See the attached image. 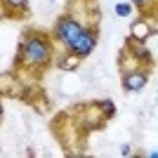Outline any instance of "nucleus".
Returning a JSON list of instances; mask_svg holds the SVG:
<instances>
[{
	"label": "nucleus",
	"instance_id": "nucleus-1",
	"mask_svg": "<svg viewBox=\"0 0 158 158\" xmlns=\"http://www.w3.org/2000/svg\"><path fill=\"white\" fill-rule=\"evenodd\" d=\"M57 35H59V40L64 43V45L73 47L76 43H78V38L83 35V28H80L78 21L69 19V17H61L59 24H57Z\"/></svg>",
	"mask_w": 158,
	"mask_h": 158
},
{
	"label": "nucleus",
	"instance_id": "nucleus-2",
	"mask_svg": "<svg viewBox=\"0 0 158 158\" xmlns=\"http://www.w3.org/2000/svg\"><path fill=\"white\" fill-rule=\"evenodd\" d=\"M24 54H26V59L31 64H43V61L50 59V47L43 38H28L26 45H24Z\"/></svg>",
	"mask_w": 158,
	"mask_h": 158
},
{
	"label": "nucleus",
	"instance_id": "nucleus-3",
	"mask_svg": "<svg viewBox=\"0 0 158 158\" xmlns=\"http://www.w3.org/2000/svg\"><path fill=\"white\" fill-rule=\"evenodd\" d=\"M146 80H149V76H146L144 71H135V73H127L125 76L123 85H125V90H130V92H139V90L146 85Z\"/></svg>",
	"mask_w": 158,
	"mask_h": 158
},
{
	"label": "nucleus",
	"instance_id": "nucleus-4",
	"mask_svg": "<svg viewBox=\"0 0 158 158\" xmlns=\"http://www.w3.org/2000/svg\"><path fill=\"white\" fill-rule=\"evenodd\" d=\"M71 50L78 54V57H85V54H90V52L94 50V38H92V33L83 31V35L78 38V43H76Z\"/></svg>",
	"mask_w": 158,
	"mask_h": 158
},
{
	"label": "nucleus",
	"instance_id": "nucleus-5",
	"mask_svg": "<svg viewBox=\"0 0 158 158\" xmlns=\"http://www.w3.org/2000/svg\"><path fill=\"white\" fill-rule=\"evenodd\" d=\"M116 12H118L120 17H127V14L132 12V7L130 5H118V7H116Z\"/></svg>",
	"mask_w": 158,
	"mask_h": 158
},
{
	"label": "nucleus",
	"instance_id": "nucleus-6",
	"mask_svg": "<svg viewBox=\"0 0 158 158\" xmlns=\"http://www.w3.org/2000/svg\"><path fill=\"white\" fill-rule=\"evenodd\" d=\"M102 109H106L104 113H109V116H113V109H116V106H113V102H102Z\"/></svg>",
	"mask_w": 158,
	"mask_h": 158
},
{
	"label": "nucleus",
	"instance_id": "nucleus-7",
	"mask_svg": "<svg viewBox=\"0 0 158 158\" xmlns=\"http://www.w3.org/2000/svg\"><path fill=\"white\" fill-rule=\"evenodd\" d=\"M7 5H14V7H24L26 5V0H5Z\"/></svg>",
	"mask_w": 158,
	"mask_h": 158
},
{
	"label": "nucleus",
	"instance_id": "nucleus-8",
	"mask_svg": "<svg viewBox=\"0 0 158 158\" xmlns=\"http://www.w3.org/2000/svg\"><path fill=\"white\" fill-rule=\"evenodd\" d=\"M78 61L76 59H66V61H61V69H71V66H76Z\"/></svg>",
	"mask_w": 158,
	"mask_h": 158
},
{
	"label": "nucleus",
	"instance_id": "nucleus-9",
	"mask_svg": "<svg viewBox=\"0 0 158 158\" xmlns=\"http://www.w3.org/2000/svg\"><path fill=\"white\" fill-rule=\"evenodd\" d=\"M135 2H146V0H135Z\"/></svg>",
	"mask_w": 158,
	"mask_h": 158
}]
</instances>
